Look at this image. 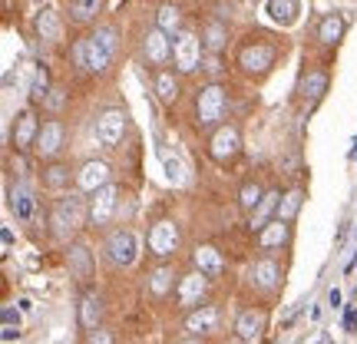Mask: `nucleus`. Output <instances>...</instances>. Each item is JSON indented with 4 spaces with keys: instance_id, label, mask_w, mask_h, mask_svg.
I'll list each match as a JSON object with an SVG mask.
<instances>
[{
    "instance_id": "obj_39",
    "label": "nucleus",
    "mask_w": 357,
    "mask_h": 344,
    "mask_svg": "<svg viewBox=\"0 0 357 344\" xmlns=\"http://www.w3.org/2000/svg\"><path fill=\"white\" fill-rule=\"evenodd\" d=\"M89 344H113V334L106 328H96V331H89Z\"/></svg>"
},
{
    "instance_id": "obj_36",
    "label": "nucleus",
    "mask_w": 357,
    "mask_h": 344,
    "mask_svg": "<svg viewBox=\"0 0 357 344\" xmlns=\"http://www.w3.org/2000/svg\"><path fill=\"white\" fill-rule=\"evenodd\" d=\"M261 199H265V195H261V189H258L255 182H248V186L242 189V209H252V212H255Z\"/></svg>"
},
{
    "instance_id": "obj_20",
    "label": "nucleus",
    "mask_w": 357,
    "mask_h": 344,
    "mask_svg": "<svg viewBox=\"0 0 357 344\" xmlns=\"http://www.w3.org/2000/svg\"><path fill=\"white\" fill-rule=\"evenodd\" d=\"M195 265L202 268L205 278H215V275H222V268H225V262H222V255H218L212 245H202L199 252H195Z\"/></svg>"
},
{
    "instance_id": "obj_16",
    "label": "nucleus",
    "mask_w": 357,
    "mask_h": 344,
    "mask_svg": "<svg viewBox=\"0 0 357 344\" xmlns=\"http://www.w3.org/2000/svg\"><path fill=\"white\" fill-rule=\"evenodd\" d=\"M218 321H222V315H218L215 305H202V311H192L189 321H185V328H189L192 334H208L218 328Z\"/></svg>"
},
{
    "instance_id": "obj_41",
    "label": "nucleus",
    "mask_w": 357,
    "mask_h": 344,
    "mask_svg": "<svg viewBox=\"0 0 357 344\" xmlns=\"http://www.w3.org/2000/svg\"><path fill=\"white\" fill-rule=\"evenodd\" d=\"M344 324H347V331H354V328H357V308H347Z\"/></svg>"
},
{
    "instance_id": "obj_6",
    "label": "nucleus",
    "mask_w": 357,
    "mask_h": 344,
    "mask_svg": "<svg viewBox=\"0 0 357 344\" xmlns=\"http://www.w3.org/2000/svg\"><path fill=\"white\" fill-rule=\"evenodd\" d=\"M199 57H202V43L195 33H178L176 37V66L182 73H192L199 66Z\"/></svg>"
},
{
    "instance_id": "obj_5",
    "label": "nucleus",
    "mask_w": 357,
    "mask_h": 344,
    "mask_svg": "<svg viewBox=\"0 0 357 344\" xmlns=\"http://www.w3.org/2000/svg\"><path fill=\"white\" fill-rule=\"evenodd\" d=\"M123 133H126V113H123V110H106V113L96 119V140H100L106 149H113L116 142L123 140Z\"/></svg>"
},
{
    "instance_id": "obj_38",
    "label": "nucleus",
    "mask_w": 357,
    "mask_h": 344,
    "mask_svg": "<svg viewBox=\"0 0 357 344\" xmlns=\"http://www.w3.org/2000/svg\"><path fill=\"white\" fill-rule=\"evenodd\" d=\"M298 205H301V192H291V195L284 199V205H278V218H281V222H288V218L298 212Z\"/></svg>"
},
{
    "instance_id": "obj_27",
    "label": "nucleus",
    "mask_w": 357,
    "mask_h": 344,
    "mask_svg": "<svg viewBox=\"0 0 357 344\" xmlns=\"http://www.w3.org/2000/svg\"><path fill=\"white\" fill-rule=\"evenodd\" d=\"M284 239H288V225H284V222H268L265 229H261V245H265V248H271V245H281L284 242Z\"/></svg>"
},
{
    "instance_id": "obj_24",
    "label": "nucleus",
    "mask_w": 357,
    "mask_h": 344,
    "mask_svg": "<svg viewBox=\"0 0 357 344\" xmlns=\"http://www.w3.org/2000/svg\"><path fill=\"white\" fill-rule=\"evenodd\" d=\"M37 33H40L43 40H60L63 27H60V17H56V10L43 7V10L37 13Z\"/></svg>"
},
{
    "instance_id": "obj_43",
    "label": "nucleus",
    "mask_w": 357,
    "mask_h": 344,
    "mask_svg": "<svg viewBox=\"0 0 357 344\" xmlns=\"http://www.w3.org/2000/svg\"><path fill=\"white\" fill-rule=\"evenodd\" d=\"M328 305H331V308H341V292H337V288H331V292H328Z\"/></svg>"
},
{
    "instance_id": "obj_44",
    "label": "nucleus",
    "mask_w": 357,
    "mask_h": 344,
    "mask_svg": "<svg viewBox=\"0 0 357 344\" xmlns=\"http://www.w3.org/2000/svg\"><path fill=\"white\" fill-rule=\"evenodd\" d=\"M13 338H20V328H10V324H3V341H13Z\"/></svg>"
},
{
    "instance_id": "obj_19",
    "label": "nucleus",
    "mask_w": 357,
    "mask_h": 344,
    "mask_svg": "<svg viewBox=\"0 0 357 344\" xmlns=\"http://www.w3.org/2000/svg\"><path fill=\"white\" fill-rule=\"evenodd\" d=\"M301 13V3L298 0H268V17L281 27H291Z\"/></svg>"
},
{
    "instance_id": "obj_45",
    "label": "nucleus",
    "mask_w": 357,
    "mask_h": 344,
    "mask_svg": "<svg viewBox=\"0 0 357 344\" xmlns=\"http://www.w3.org/2000/svg\"><path fill=\"white\" fill-rule=\"evenodd\" d=\"M13 245V235H10V229H3V248H10Z\"/></svg>"
},
{
    "instance_id": "obj_23",
    "label": "nucleus",
    "mask_w": 357,
    "mask_h": 344,
    "mask_svg": "<svg viewBox=\"0 0 357 344\" xmlns=\"http://www.w3.org/2000/svg\"><path fill=\"white\" fill-rule=\"evenodd\" d=\"M100 318H102V301L96 294H86L83 305H79V324L89 328V331H96V328H100Z\"/></svg>"
},
{
    "instance_id": "obj_18",
    "label": "nucleus",
    "mask_w": 357,
    "mask_h": 344,
    "mask_svg": "<svg viewBox=\"0 0 357 344\" xmlns=\"http://www.w3.org/2000/svg\"><path fill=\"white\" fill-rule=\"evenodd\" d=\"M278 278H281V268L271 262V258H261V262H255V268H252V281H255L261 292H275L278 288Z\"/></svg>"
},
{
    "instance_id": "obj_29",
    "label": "nucleus",
    "mask_w": 357,
    "mask_h": 344,
    "mask_svg": "<svg viewBox=\"0 0 357 344\" xmlns=\"http://www.w3.org/2000/svg\"><path fill=\"white\" fill-rule=\"evenodd\" d=\"M155 93H159V100L162 103H172L178 96L176 77H172V73H159V77H155Z\"/></svg>"
},
{
    "instance_id": "obj_26",
    "label": "nucleus",
    "mask_w": 357,
    "mask_h": 344,
    "mask_svg": "<svg viewBox=\"0 0 357 344\" xmlns=\"http://www.w3.org/2000/svg\"><path fill=\"white\" fill-rule=\"evenodd\" d=\"M278 205H281V202H278V195H275V192H268L265 199L258 202V209L252 212V229H265L268 218H271V212H275Z\"/></svg>"
},
{
    "instance_id": "obj_8",
    "label": "nucleus",
    "mask_w": 357,
    "mask_h": 344,
    "mask_svg": "<svg viewBox=\"0 0 357 344\" xmlns=\"http://www.w3.org/2000/svg\"><path fill=\"white\" fill-rule=\"evenodd\" d=\"M176 245H178L176 222H159V225H153V232H149V248H153V255H159V258L172 255Z\"/></svg>"
},
{
    "instance_id": "obj_10",
    "label": "nucleus",
    "mask_w": 357,
    "mask_h": 344,
    "mask_svg": "<svg viewBox=\"0 0 357 344\" xmlns=\"http://www.w3.org/2000/svg\"><path fill=\"white\" fill-rule=\"evenodd\" d=\"M116 186H102L100 192H93V202H89V218L93 225H106L116 212Z\"/></svg>"
},
{
    "instance_id": "obj_21",
    "label": "nucleus",
    "mask_w": 357,
    "mask_h": 344,
    "mask_svg": "<svg viewBox=\"0 0 357 344\" xmlns=\"http://www.w3.org/2000/svg\"><path fill=\"white\" fill-rule=\"evenodd\" d=\"M159 159H162V169H166V179L172 186H182L185 182V166H182V159H178L169 146H159Z\"/></svg>"
},
{
    "instance_id": "obj_35",
    "label": "nucleus",
    "mask_w": 357,
    "mask_h": 344,
    "mask_svg": "<svg viewBox=\"0 0 357 344\" xmlns=\"http://www.w3.org/2000/svg\"><path fill=\"white\" fill-rule=\"evenodd\" d=\"M169 285H172V271H169V268H155L153 278H149V292H153V294H166Z\"/></svg>"
},
{
    "instance_id": "obj_1",
    "label": "nucleus",
    "mask_w": 357,
    "mask_h": 344,
    "mask_svg": "<svg viewBox=\"0 0 357 344\" xmlns=\"http://www.w3.org/2000/svg\"><path fill=\"white\" fill-rule=\"evenodd\" d=\"M113 53H116V33L109 27H100L96 33H89L86 40H79L73 47V60L89 73H102L106 66L113 63Z\"/></svg>"
},
{
    "instance_id": "obj_4",
    "label": "nucleus",
    "mask_w": 357,
    "mask_h": 344,
    "mask_svg": "<svg viewBox=\"0 0 357 344\" xmlns=\"http://www.w3.org/2000/svg\"><path fill=\"white\" fill-rule=\"evenodd\" d=\"M106 258L113 262V265L126 268L136 262V235L129 229H119L109 235V242H106Z\"/></svg>"
},
{
    "instance_id": "obj_47",
    "label": "nucleus",
    "mask_w": 357,
    "mask_h": 344,
    "mask_svg": "<svg viewBox=\"0 0 357 344\" xmlns=\"http://www.w3.org/2000/svg\"><path fill=\"white\" fill-rule=\"evenodd\" d=\"M37 3H43V0H37Z\"/></svg>"
},
{
    "instance_id": "obj_42",
    "label": "nucleus",
    "mask_w": 357,
    "mask_h": 344,
    "mask_svg": "<svg viewBox=\"0 0 357 344\" xmlns=\"http://www.w3.org/2000/svg\"><path fill=\"white\" fill-rule=\"evenodd\" d=\"M298 311H301V305H291V311H288V315H284V318H281V324H284V328H288V324H291V321L298 318Z\"/></svg>"
},
{
    "instance_id": "obj_32",
    "label": "nucleus",
    "mask_w": 357,
    "mask_h": 344,
    "mask_svg": "<svg viewBox=\"0 0 357 344\" xmlns=\"http://www.w3.org/2000/svg\"><path fill=\"white\" fill-rule=\"evenodd\" d=\"M225 40H229V30H225L222 24L205 27V47H208V50H222V47H225Z\"/></svg>"
},
{
    "instance_id": "obj_15",
    "label": "nucleus",
    "mask_w": 357,
    "mask_h": 344,
    "mask_svg": "<svg viewBox=\"0 0 357 344\" xmlns=\"http://www.w3.org/2000/svg\"><path fill=\"white\" fill-rule=\"evenodd\" d=\"M205 294V275L202 271H192V275H185V278L178 281V305L192 308L195 301H202Z\"/></svg>"
},
{
    "instance_id": "obj_7",
    "label": "nucleus",
    "mask_w": 357,
    "mask_h": 344,
    "mask_svg": "<svg viewBox=\"0 0 357 344\" xmlns=\"http://www.w3.org/2000/svg\"><path fill=\"white\" fill-rule=\"evenodd\" d=\"M265 324H268V315L261 311V308H252V311H242L238 315V321H235V331H238V338L248 344H255L265 338Z\"/></svg>"
},
{
    "instance_id": "obj_12",
    "label": "nucleus",
    "mask_w": 357,
    "mask_h": 344,
    "mask_svg": "<svg viewBox=\"0 0 357 344\" xmlns=\"http://www.w3.org/2000/svg\"><path fill=\"white\" fill-rule=\"evenodd\" d=\"M242 149V140H238V129L235 126H225L215 133V140H212V156H215L218 163H225L231 156H238Z\"/></svg>"
},
{
    "instance_id": "obj_46",
    "label": "nucleus",
    "mask_w": 357,
    "mask_h": 344,
    "mask_svg": "<svg viewBox=\"0 0 357 344\" xmlns=\"http://www.w3.org/2000/svg\"><path fill=\"white\" fill-rule=\"evenodd\" d=\"M178 344H202V341H195V338H189V341H178Z\"/></svg>"
},
{
    "instance_id": "obj_22",
    "label": "nucleus",
    "mask_w": 357,
    "mask_h": 344,
    "mask_svg": "<svg viewBox=\"0 0 357 344\" xmlns=\"http://www.w3.org/2000/svg\"><path fill=\"white\" fill-rule=\"evenodd\" d=\"M70 271L77 278H89L93 275V255L86 245H70Z\"/></svg>"
},
{
    "instance_id": "obj_28",
    "label": "nucleus",
    "mask_w": 357,
    "mask_h": 344,
    "mask_svg": "<svg viewBox=\"0 0 357 344\" xmlns=\"http://www.w3.org/2000/svg\"><path fill=\"white\" fill-rule=\"evenodd\" d=\"M324 87H328V77L324 73H307L305 77V83H301V93H305V100H318L321 93H324Z\"/></svg>"
},
{
    "instance_id": "obj_13",
    "label": "nucleus",
    "mask_w": 357,
    "mask_h": 344,
    "mask_svg": "<svg viewBox=\"0 0 357 344\" xmlns=\"http://www.w3.org/2000/svg\"><path fill=\"white\" fill-rule=\"evenodd\" d=\"M37 136H40V126H37V116L24 110L17 116V126H13V146L17 149H26V146H37Z\"/></svg>"
},
{
    "instance_id": "obj_31",
    "label": "nucleus",
    "mask_w": 357,
    "mask_h": 344,
    "mask_svg": "<svg viewBox=\"0 0 357 344\" xmlns=\"http://www.w3.org/2000/svg\"><path fill=\"white\" fill-rule=\"evenodd\" d=\"M30 96H33V100H43V103H47V96H50V80H47V70H43V66H37V70H33Z\"/></svg>"
},
{
    "instance_id": "obj_11",
    "label": "nucleus",
    "mask_w": 357,
    "mask_h": 344,
    "mask_svg": "<svg viewBox=\"0 0 357 344\" xmlns=\"http://www.w3.org/2000/svg\"><path fill=\"white\" fill-rule=\"evenodd\" d=\"M63 136H66V129L63 123H43L40 126V136H37V149L40 156H56L60 149H63Z\"/></svg>"
},
{
    "instance_id": "obj_2",
    "label": "nucleus",
    "mask_w": 357,
    "mask_h": 344,
    "mask_svg": "<svg viewBox=\"0 0 357 344\" xmlns=\"http://www.w3.org/2000/svg\"><path fill=\"white\" fill-rule=\"evenodd\" d=\"M83 222H86V205H83L79 195H66V199H60L53 205V229H56L60 239L83 229Z\"/></svg>"
},
{
    "instance_id": "obj_14",
    "label": "nucleus",
    "mask_w": 357,
    "mask_h": 344,
    "mask_svg": "<svg viewBox=\"0 0 357 344\" xmlns=\"http://www.w3.org/2000/svg\"><path fill=\"white\" fill-rule=\"evenodd\" d=\"M271 60H275V53H271V47H265V43L245 47L242 57H238V63H242L248 73H265L268 66H271Z\"/></svg>"
},
{
    "instance_id": "obj_25",
    "label": "nucleus",
    "mask_w": 357,
    "mask_h": 344,
    "mask_svg": "<svg viewBox=\"0 0 357 344\" xmlns=\"http://www.w3.org/2000/svg\"><path fill=\"white\" fill-rule=\"evenodd\" d=\"M344 33V20L337 17V13H328L324 20H321V30H318V40L321 43H337Z\"/></svg>"
},
{
    "instance_id": "obj_33",
    "label": "nucleus",
    "mask_w": 357,
    "mask_h": 344,
    "mask_svg": "<svg viewBox=\"0 0 357 344\" xmlns=\"http://www.w3.org/2000/svg\"><path fill=\"white\" fill-rule=\"evenodd\" d=\"M43 182H47V189H63L66 182H70V169L56 163V166L47 169V176H43Z\"/></svg>"
},
{
    "instance_id": "obj_3",
    "label": "nucleus",
    "mask_w": 357,
    "mask_h": 344,
    "mask_svg": "<svg viewBox=\"0 0 357 344\" xmlns=\"http://www.w3.org/2000/svg\"><path fill=\"white\" fill-rule=\"evenodd\" d=\"M225 116V89L212 83L199 93V126H215Z\"/></svg>"
},
{
    "instance_id": "obj_40",
    "label": "nucleus",
    "mask_w": 357,
    "mask_h": 344,
    "mask_svg": "<svg viewBox=\"0 0 357 344\" xmlns=\"http://www.w3.org/2000/svg\"><path fill=\"white\" fill-rule=\"evenodd\" d=\"M3 324H10V328H20V311L17 308H3Z\"/></svg>"
},
{
    "instance_id": "obj_17",
    "label": "nucleus",
    "mask_w": 357,
    "mask_h": 344,
    "mask_svg": "<svg viewBox=\"0 0 357 344\" xmlns=\"http://www.w3.org/2000/svg\"><path fill=\"white\" fill-rule=\"evenodd\" d=\"M169 53H172V43H169V33L166 30H149L146 33V57L153 60V63H166Z\"/></svg>"
},
{
    "instance_id": "obj_34",
    "label": "nucleus",
    "mask_w": 357,
    "mask_h": 344,
    "mask_svg": "<svg viewBox=\"0 0 357 344\" xmlns=\"http://www.w3.org/2000/svg\"><path fill=\"white\" fill-rule=\"evenodd\" d=\"M100 3L102 0H77V3H73V17H77L79 24H86V20H93V17L100 13Z\"/></svg>"
},
{
    "instance_id": "obj_30",
    "label": "nucleus",
    "mask_w": 357,
    "mask_h": 344,
    "mask_svg": "<svg viewBox=\"0 0 357 344\" xmlns=\"http://www.w3.org/2000/svg\"><path fill=\"white\" fill-rule=\"evenodd\" d=\"M10 205H13V212H17V218H24V222L33 216V199H30V192H26V189H17V192H13V195H10Z\"/></svg>"
},
{
    "instance_id": "obj_9",
    "label": "nucleus",
    "mask_w": 357,
    "mask_h": 344,
    "mask_svg": "<svg viewBox=\"0 0 357 344\" xmlns=\"http://www.w3.org/2000/svg\"><path fill=\"white\" fill-rule=\"evenodd\" d=\"M77 186L83 192H100L102 186H109V166L100 159H89L83 163V169L77 172Z\"/></svg>"
},
{
    "instance_id": "obj_37",
    "label": "nucleus",
    "mask_w": 357,
    "mask_h": 344,
    "mask_svg": "<svg viewBox=\"0 0 357 344\" xmlns=\"http://www.w3.org/2000/svg\"><path fill=\"white\" fill-rule=\"evenodd\" d=\"M176 27H178V10L176 7H162V10H159V30L176 33Z\"/></svg>"
}]
</instances>
